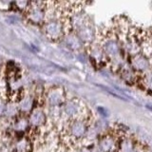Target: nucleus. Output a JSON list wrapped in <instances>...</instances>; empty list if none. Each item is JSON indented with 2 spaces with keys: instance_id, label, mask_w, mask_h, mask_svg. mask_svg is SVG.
<instances>
[{
  "instance_id": "7",
  "label": "nucleus",
  "mask_w": 152,
  "mask_h": 152,
  "mask_svg": "<svg viewBox=\"0 0 152 152\" xmlns=\"http://www.w3.org/2000/svg\"><path fill=\"white\" fill-rule=\"evenodd\" d=\"M146 108H148L149 110H151L152 111V104H146Z\"/></svg>"
},
{
  "instance_id": "2",
  "label": "nucleus",
  "mask_w": 152,
  "mask_h": 152,
  "mask_svg": "<svg viewBox=\"0 0 152 152\" xmlns=\"http://www.w3.org/2000/svg\"><path fill=\"white\" fill-rule=\"evenodd\" d=\"M66 100V94L65 89L62 87H55L50 88L46 92L44 96V104L46 106L50 107H61L63 106V104Z\"/></svg>"
},
{
  "instance_id": "1",
  "label": "nucleus",
  "mask_w": 152,
  "mask_h": 152,
  "mask_svg": "<svg viewBox=\"0 0 152 152\" xmlns=\"http://www.w3.org/2000/svg\"><path fill=\"white\" fill-rule=\"evenodd\" d=\"M46 2H28L24 12L27 21L36 26H42L45 21Z\"/></svg>"
},
{
  "instance_id": "4",
  "label": "nucleus",
  "mask_w": 152,
  "mask_h": 152,
  "mask_svg": "<svg viewBox=\"0 0 152 152\" xmlns=\"http://www.w3.org/2000/svg\"><path fill=\"white\" fill-rule=\"evenodd\" d=\"M63 41L65 42L66 47L73 50H79L83 46V43L81 42L79 37L76 35V33L73 31H69L66 33L63 38Z\"/></svg>"
},
{
  "instance_id": "6",
  "label": "nucleus",
  "mask_w": 152,
  "mask_h": 152,
  "mask_svg": "<svg viewBox=\"0 0 152 152\" xmlns=\"http://www.w3.org/2000/svg\"><path fill=\"white\" fill-rule=\"evenodd\" d=\"M133 66L137 69H145L148 66V62L145 60V58L142 55H138L133 61Z\"/></svg>"
},
{
  "instance_id": "3",
  "label": "nucleus",
  "mask_w": 152,
  "mask_h": 152,
  "mask_svg": "<svg viewBox=\"0 0 152 152\" xmlns=\"http://www.w3.org/2000/svg\"><path fill=\"white\" fill-rule=\"evenodd\" d=\"M28 120L31 129L39 130L43 126H45L48 122V117L43 107L37 106L33 108L28 115Z\"/></svg>"
},
{
  "instance_id": "5",
  "label": "nucleus",
  "mask_w": 152,
  "mask_h": 152,
  "mask_svg": "<svg viewBox=\"0 0 152 152\" xmlns=\"http://www.w3.org/2000/svg\"><path fill=\"white\" fill-rule=\"evenodd\" d=\"M114 145H115V142H114L113 138L110 136H104L100 139L98 148L101 152H110Z\"/></svg>"
}]
</instances>
